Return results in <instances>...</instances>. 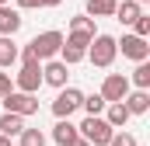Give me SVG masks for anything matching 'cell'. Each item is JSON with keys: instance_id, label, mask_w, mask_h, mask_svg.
<instances>
[{"instance_id": "6", "label": "cell", "mask_w": 150, "mask_h": 146, "mask_svg": "<svg viewBox=\"0 0 150 146\" xmlns=\"http://www.w3.org/2000/svg\"><path fill=\"white\" fill-rule=\"evenodd\" d=\"M115 52H122L126 59H133V63H147L150 59V45L147 38H136V35H122L115 38Z\"/></svg>"}, {"instance_id": "26", "label": "cell", "mask_w": 150, "mask_h": 146, "mask_svg": "<svg viewBox=\"0 0 150 146\" xmlns=\"http://www.w3.org/2000/svg\"><path fill=\"white\" fill-rule=\"evenodd\" d=\"M18 4V11H35V7H42V0H14Z\"/></svg>"}, {"instance_id": "20", "label": "cell", "mask_w": 150, "mask_h": 146, "mask_svg": "<svg viewBox=\"0 0 150 146\" xmlns=\"http://www.w3.org/2000/svg\"><path fill=\"white\" fill-rule=\"evenodd\" d=\"M129 87L150 91V63H136V70H133V77H129Z\"/></svg>"}, {"instance_id": "29", "label": "cell", "mask_w": 150, "mask_h": 146, "mask_svg": "<svg viewBox=\"0 0 150 146\" xmlns=\"http://www.w3.org/2000/svg\"><path fill=\"white\" fill-rule=\"evenodd\" d=\"M70 146H87V143H84V139H74V143H70Z\"/></svg>"}, {"instance_id": "10", "label": "cell", "mask_w": 150, "mask_h": 146, "mask_svg": "<svg viewBox=\"0 0 150 146\" xmlns=\"http://www.w3.org/2000/svg\"><path fill=\"white\" fill-rule=\"evenodd\" d=\"M67 77H70V66L59 63V59H49V63L42 66V84H49V87H56V91L67 87Z\"/></svg>"}, {"instance_id": "1", "label": "cell", "mask_w": 150, "mask_h": 146, "mask_svg": "<svg viewBox=\"0 0 150 146\" xmlns=\"http://www.w3.org/2000/svg\"><path fill=\"white\" fill-rule=\"evenodd\" d=\"M59 45H63V32H42V35H35L21 52H18V59L21 63H28V59H35V63H49V59H56L59 56Z\"/></svg>"}, {"instance_id": "28", "label": "cell", "mask_w": 150, "mask_h": 146, "mask_svg": "<svg viewBox=\"0 0 150 146\" xmlns=\"http://www.w3.org/2000/svg\"><path fill=\"white\" fill-rule=\"evenodd\" d=\"M0 146H11V139H7V136H0Z\"/></svg>"}, {"instance_id": "13", "label": "cell", "mask_w": 150, "mask_h": 146, "mask_svg": "<svg viewBox=\"0 0 150 146\" xmlns=\"http://www.w3.org/2000/svg\"><path fill=\"white\" fill-rule=\"evenodd\" d=\"M101 118H105V122H108V125H112L115 132H122V129H126V122H129V118H133V115H129V111H126V105H122V101H119V105H108V108L101 111Z\"/></svg>"}, {"instance_id": "3", "label": "cell", "mask_w": 150, "mask_h": 146, "mask_svg": "<svg viewBox=\"0 0 150 146\" xmlns=\"http://www.w3.org/2000/svg\"><path fill=\"white\" fill-rule=\"evenodd\" d=\"M115 56H119V52H115V38L112 35H101V32H98V35L91 38V45H87V59H91L98 70H108V66L115 63Z\"/></svg>"}, {"instance_id": "23", "label": "cell", "mask_w": 150, "mask_h": 146, "mask_svg": "<svg viewBox=\"0 0 150 146\" xmlns=\"http://www.w3.org/2000/svg\"><path fill=\"white\" fill-rule=\"evenodd\" d=\"M133 35L136 38H150V14H140L133 21Z\"/></svg>"}, {"instance_id": "22", "label": "cell", "mask_w": 150, "mask_h": 146, "mask_svg": "<svg viewBox=\"0 0 150 146\" xmlns=\"http://www.w3.org/2000/svg\"><path fill=\"white\" fill-rule=\"evenodd\" d=\"M80 108L87 111V115H101V111L108 108V105H105V98H101V94H87V98L80 101Z\"/></svg>"}, {"instance_id": "19", "label": "cell", "mask_w": 150, "mask_h": 146, "mask_svg": "<svg viewBox=\"0 0 150 146\" xmlns=\"http://www.w3.org/2000/svg\"><path fill=\"white\" fill-rule=\"evenodd\" d=\"M18 52H21V49H18L14 38H4V35H0V70L14 66V63H18Z\"/></svg>"}, {"instance_id": "9", "label": "cell", "mask_w": 150, "mask_h": 146, "mask_svg": "<svg viewBox=\"0 0 150 146\" xmlns=\"http://www.w3.org/2000/svg\"><path fill=\"white\" fill-rule=\"evenodd\" d=\"M4 111L28 118V115H35V111H38V98H35V94H21V91H11V94L4 98Z\"/></svg>"}, {"instance_id": "12", "label": "cell", "mask_w": 150, "mask_h": 146, "mask_svg": "<svg viewBox=\"0 0 150 146\" xmlns=\"http://www.w3.org/2000/svg\"><path fill=\"white\" fill-rule=\"evenodd\" d=\"M122 105H126L129 115H147L150 111V91H129Z\"/></svg>"}, {"instance_id": "15", "label": "cell", "mask_w": 150, "mask_h": 146, "mask_svg": "<svg viewBox=\"0 0 150 146\" xmlns=\"http://www.w3.org/2000/svg\"><path fill=\"white\" fill-rule=\"evenodd\" d=\"M28 125H25V118L21 115H11V111H4L0 115V136H7V139H14V136H21Z\"/></svg>"}, {"instance_id": "30", "label": "cell", "mask_w": 150, "mask_h": 146, "mask_svg": "<svg viewBox=\"0 0 150 146\" xmlns=\"http://www.w3.org/2000/svg\"><path fill=\"white\" fill-rule=\"evenodd\" d=\"M7 4H11V0H0V7H7Z\"/></svg>"}, {"instance_id": "31", "label": "cell", "mask_w": 150, "mask_h": 146, "mask_svg": "<svg viewBox=\"0 0 150 146\" xmlns=\"http://www.w3.org/2000/svg\"><path fill=\"white\" fill-rule=\"evenodd\" d=\"M136 4H140V7H143V4H150V0H136Z\"/></svg>"}, {"instance_id": "2", "label": "cell", "mask_w": 150, "mask_h": 146, "mask_svg": "<svg viewBox=\"0 0 150 146\" xmlns=\"http://www.w3.org/2000/svg\"><path fill=\"white\" fill-rule=\"evenodd\" d=\"M77 132H80V139L87 146H108V139H112V125L101 118V115H87L80 125H77Z\"/></svg>"}, {"instance_id": "24", "label": "cell", "mask_w": 150, "mask_h": 146, "mask_svg": "<svg viewBox=\"0 0 150 146\" xmlns=\"http://www.w3.org/2000/svg\"><path fill=\"white\" fill-rule=\"evenodd\" d=\"M108 146H140V143H136V136H133V132H112Z\"/></svg>"}, {"instance_id": "18", "label": "cell", "mask_w": 150, "mask_h": 146, "mask_svg": "<svg viewBox=\"0 0 150 146\" xmlns=\"http://www.w3.org/2000/svg\"><path fill=\"white\" fill-rule=\"evenodd\" d=\"M70 35H80V38H91L98 35V28H94V21L87 18V14H77V18H70Z\"/></svg>"}, {"instance_id": "14", "label": "cell", "mask_w": 150, "mask_h": 146, "mask_svg": "<svg viewBox=\"0 0 150 146\" xmlns=\"http://www.w3.org/2000/svg\"><path fill=\"white\" fill-rule=\"evenodd\" d=\"M52 139L59 146H70L74 139H80V132H77V125L70 122V118H59L56 125H52Z\"/></svg>"}, {"instance_id": "16", "label": "cell", "mask_w": 150, "mask_h": 146, "mask_svg": "<svg viewBox=\"0 0 150 146\" xmlns=\"http://www.w3.org/2000/svg\"><path fill=\"white\" fill-rule=\"evenodd\" d=\"M140 14H143V7H140L136 0H119V4H115V14H112V18H115V21H122V25H133Z\"/></svg>"}, {"instance_id": "5", "label": "cell", "mask_w": 150, "mask_h": 146, "mask_svg": "<svg viewBox=\"0 0 150 146\" xmlns=\"http://www.w3.org/2000/svg\"><path fill=\"white\" fill-rule=\"evenodd\" d=\"M133 87H129V77L126 73H108L105 80H101V98H105V105H119V101H126V94H129Z\"/></svg>"}, {"instance_id": "11", "label": "cell", "mask_w": 150, "mask_h": 146, "mask_svg": "<svg viewBox=\"0 0 150 146\" xmlns=\"http://www.w3.org/2000/svg\"><path fill=\"white\" fill-rule=\"evenodd\" d=\"M21 25H25V18H21V11L18 7H0V35L4 38H14L18 32H21Z\"/></svg>"}, {"instance_id": "27", "label": "cell", "mask_w": 150, "mask_h": 146, "mask_svg": "<svg viewBox=\"0 0 150 146\" xmlns=\"http://www.w3.org/2000/svg\"><path fill=\"white\" fill-rule=\"evenodd\" d=\"M63 0H42V7H59Z\"/></svg>"}, {"instance_id": "21", "label": "cell", "mask_w": 150, "mask_h": 146, "mask_svg": "<svg viewBox=\"0 0 150 146\" xmlns=\"http://www.w3.org/2000/svg\"><path fill=\"white\" fill-rule=\"evenodd\" d=\"M18 146H45V132L42 129H25L18 136Z\"/></svg>"}, {"instance_id": "17", "label": "cell", "mask_w": 150, "mask_h": 146, "mask_svg": "<svg viewBox=\"0 0 150 146\" xmlns=\"http://www.w3.org/2000/svg\"><path fill=\"white\" fill-rule=\"evenodd\" d=\"M115 4H119V0H87L84 14H87L91 21H98V18H112V14H115Z\"/></svg>"}, {"instance_id": "7", "label": "cell", "mask_w": 150, "mask_h": 146, "mask_svg": "<svg viewBox=\"0 0 150 146\" xmlns=\"http://www.w3.org/2000/svg\"><path fill=\"white\" fill-rule=\"evenodd\" d=\"M80 101H84V94H80L77 87L67 84V87L56 94V101H52V115H56V122H59V118H70V115L80 108Z\"/></svg>"}, {"instance_id": "8", "label": "cell", "mask_w": 150, "mask_h": 146, "mask_svg": "<svg viewBox=\"0 0 150 146\" xmlns=\"http://www.w3.org/2000/svg\"><path fill=\"white\" fill-rule=\"evenodd\" d=\"M87 38L80 35H67L63 38V45H59V63H67V66H74V63H84L87 59Z\"/></svg>"}, {"instance_id": "25", "label": "cell", "mask_w": 150, "mask_h": 146, "mask_svg": "<svg viewBox=\"0 0 150 146\" xmlns=\"http://www.w3.org/2000/svg\"><path fill=\"white\" fill-rule=\"evenodd\" d=\"M11 91H14V80H11V73H7V70H0V101H4Z\"/></svg>"}, {"instance_id": "4", "label": "cell", "mask_w": 150, "mask_h": 146, "mask_svg": "<svg viewBox=\"0 0 150 146\" xmlns=\"http://www.w3.org/2000/svg\"><path fill=\"white\" fill-rule=\"evenodd\" d=\"M38 87H42V63H35V59L21 63V70L14 73V91H21V94H38Z\"/></svg>"}]
</instances>
